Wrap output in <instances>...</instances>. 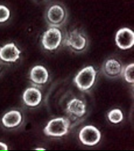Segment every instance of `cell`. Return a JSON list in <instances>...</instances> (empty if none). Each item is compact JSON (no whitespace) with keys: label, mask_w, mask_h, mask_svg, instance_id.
<instances>
[{"label":"cell","mask_w":134,"mask_h":151,"mask_svg":"<svg viewBox=\"0 0 134 151\" xmlns=\"http://www.w3.org/2000/svg\"><path fill=\"white\" fill-rule=\"evenodd\" d=\"M68 13L61 4H53L48 7L45 13V19L50 27H60L65 23Z\"/></svg>","instance_id":"1"},{"label":"cell","mask_w":134,"mask_h":151,"mask_svg":"<svg viewBox=\"0 0 134 151\" xmlns=\"http://www.w3.org/2000/svg\"><path fill=\"white\" fill-rule=\"evenodd\" d=\"M64 44L76 53L85 51L88 47L86 36L79 29H74L68 32L64 40Z\"/></svg>","instance_id":"2"},{"label":"cell","mask_w":134,"mask_h":151,"mask_svg":"<svg viewBox=\"0 0 134 151\" xmlns=\"http://www.w3.org/2000/svg\"><path fill=\"white\" fill-rule=\"evenodd\" d=\"M70 121L67 118L59 117L49 121L43 129L46 136L51 137H62L67 135L70 128Z\"/></svg>","instance_id":"3"},{"label":"cell","mask_w":134,"mask_h":151,"mask_svg":"<svg viewBox=\"0 0 134 151\" xmlns=\"http://www.w3.org/2000/svg\"><path fill=\"white\" fill-rule=\"evenodd\" d=\"M96 78V70L94 67H85L81 70L74 78V82L78 88L81 91L90 90L95 84Z\"/></svg>","instance_id":"4"},{"label":"cell","mask_w":134,"mask_h":151,"mask_svg":"<svg viewBox=\"0 0 134 151\" xmlns=\"http://www.w3.org/2000/svg\"><path fill=\"white\" fill-rule=\"evenodd\" d=\"M61 42L62 33L58 27H50L42 36V46L47 50L52 51L57 50Z\"/></svg>","instance_id":"5"},{"label":"cell","mask_w":134,"mask_h":151,"mask_svg":"<svg viewBox=\"0 0 134 151\" xmlns=\"http://www.w3.org/2000/svg\"><path fill=\"white\" fill-rule=\"evenodd\" d=\"M79 139L84 145L92 147L99 143L101 132L95 126H86L79 132Z\"/></svg>","instance_id":"6"},{"label":"cell","mask_w":134,"mask_h":151,"mask_svg":"<svg viewBox=\"0 0 134 151\" xmlns=\"http://www.w3.org/2000/svg\"><path fill=\"white\" fill-rule=\"evenodd\" d=\"M115 41L121 50H128L134 45V33L132 29L124 27L119 29L116 34Z\"/></svg>","instance_id":"7"},{"label":"cell","mask_w":134,"mask_h":151,"mask_svg":"<svg viewBox=\"0 0 134 151\" xmlns=\"http://www.w3.org/2000/svg\"><path fill=\"white\" fill-rule=\"evenodd\" d=\"M66 112L71 118H81L86 113V105L82 100L73 99L67 104Z\"/></svg>","instance_id":"8"},{"label":"cell","mask_w":134,"mask_h":151,"mask_svg":"<svg viewBox=\"0 0 134 151\" xmlns=\"http://www.w3.org/2000/svg\"><path fill=\"white\" fill-rule=\"evenodd\" d=\"M21 51L13 43H9L0 47V59L2 61L14 63L19 59Z\"/></svg>","instance_id":"9"},{"label":"cell","mask_w":134,"mask_h":151,"mask_svg":"<svg viewBox=\"0 0 134 151\" xmlns=\"http://www.w3.org/2000/svg\"><path fill=\"white\" fill-rule=\"evenodd\" d=\"M123 67L116 59H109L102 65V72L105 76L110 78H116L122 76Z\"/></svg>","instance_id":"10"},{"label":"cell","mask_w":134,"mask_h":151,"mask_svg":"<svg viewBox=\"0 0 134 151\" xmlns=\"http://www.w3.org/2000/svg\"><path fill=\"white\" fill-rule=\"evenodd\" d=\"M49 74L45 67L37 65L31 69L30 73V79L33 85L41 86L48 82Z\"/></svg>","instance_id":"11"},{"label":"cell","mask_w":134,"mask_h":151,"mask_svg":"<svg viewBox=\"0 0 134 151\" xmlns=\"http://www.w3.org/2000/svg\"><path fill=\"white\" fill-rule=\"evenodd\" d=\"M23 99L26 106L29 107H37L41 102L42 94L37 88H28L23 93Z\"/></svg>","instance_id":"12"},{"label":"cell","mask_w":134,"mask_h":151,"mask_svg":"<svg viewBox=\"0 0 134 151\" xmlns=\"http://www.w3.org/2000/svg\"><path fill=\"white\" fill-rule=\"evenodd\" d=\"M22 122V114L19 111L12 110L3 116L2 122L6 128H15L20 125Z\"/></svg>","instance_id":"13"},{"label":"cell","mask_w":134,"mask_h":151,"mask_svg":"<svg viewBox=\"0 0 134 151\" xmlns=\"http://www.w3.org/2000/svg\"><path fill=\"white\" fill-rule=\"evenodd\" d=\"M108 119L110 120L112 123L114 124H117L122 122L123 119V114L122 111L119 109H115L111 110L109 113H108Z\"/></svg>","instance_id":"14"},{"label":"cell","mask_w":134,"mask_h":151,"mask_svg":"<svg viewBox=\"0 0 134 151\" xmlns=\"http://www.w3.org/2000/svg\"><path fill=\"white\" fill-rule=\"evenodd\" d=\"M133 71H134V64H129L123 68L122 73V76L125 79V81H127L130 84H133L134 78H133Z\"/></svg>","instance_id":"15"},{"label":"cell","mask_w":134,"mask_h":151,"mask_svg":"<svg viewBox=\"0 0 134 151\" xmlns=\"http://www.w3.org/2000/svg\"><path fill=\"white\" fill-rule=\"evenodd\" d=\"M10 17V11L3 5H0V23H5Z\"/></svg>","instance_id":"16"},{"label":"cell","mask_w":134,"mask_h":151,"mask_svg":"<svg viewBox=\"0 0 134 151\" xmlns=\"http://www.w3.org/2000/svg\"><path fill=\"white\" fill-rule=\"evenodd\" d=\"M8 146L6 143L0 142V150H8Z\"/></svg>","instance_id":"17"},{"label":"cell","mask_w":134,"mask_h":151,"mask_svg":"<svg viewBox=\"0 0 134 151\" xmlns=\"http://www.w3.org/2000/svg\"><path fill=\"white\" fill-rule=\"evenodd\" d=\"M36 150H44L45 149H43V148H37V149H35Z\"/></svg>","instance_id":"18"}]
</instances>
